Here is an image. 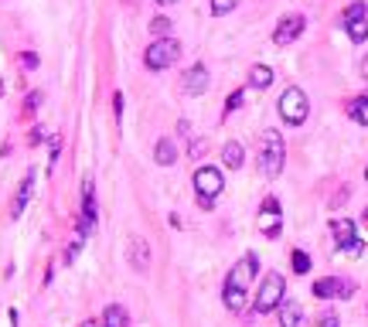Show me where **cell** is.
Here are the masks:
<instances>
[{"mask_svg": "<svg viewBox=\"0 0 368 327\" xmlns=\"http://www.w3.org/2000/svg\"><path fill=\"white\" fill-rule=\"evenodd\" d=\"M157 4H164V7H167V4H178V0H157Z\"/></svg>", "mask_w": 368, "mask_h": 327, "instance_id": "34", "label": "cell"}, {"mask_svg": "<svg viewBox=\"0 0 368 327\" xmlns=\"http://www.w3.org/2000/svg\"><path fill=\"white\" fill-rule=\"evenodd\" d=\"M355 293V283L348 279H338V277H324L314 283V297L317 300H331V297H351Z\"/></svg>", "mask_w": 368, "mask_h": 327, "instance_id": "9", "label": "cell"}, {"mask_svg": "<svg viewBox=\"0 0 368 327\" xmlns=\"http://www.w3.org/2000/svg\"><path fill=\"white\" fill-rule=\"evenodd\" d=\"M304 27H307V21H304L300 14H287V18L276 25V31H273V41H276V45H290V41H297V38L304 34Z\"/></svg>", "mask_w": 368, "mask_h": 327, "instance_id": "10", "label": "cell"}, {"mask_svg": "<svg viewBox=\"0 0 368 327\" xmlns=\"http://www.w3.org/2000/svg\"><path fill=\"white\" fill-rule=\"evenodd\" d=\"M178 58H181V41H174V38H157V41H150L147 51H143V65H147L150 72L171 69Z\"/></svg>", "mask_w": 368, "mask_h": 327, "instance_id": "2", "label": "cell"}, {"mask_svg": "<svg viewBox=\"0 0 368 327\" xmlns=\"http://www.w3.org/2000/svg\"><path fill=\"white\" fill-rule=\"evenodd\" d=\"M239 7V0H211V14L215 18H225V14H232Z\"/></svg>", "mask_w": 368, "mask_h": 327, "instance_id": "24", "label": "cell"}, {"mask_svg": "<svg viewBox=\"0 0 368 327\" xmlns=\"http://www.w3.org/2000/svg\"><path fill=\"white\" fill-rule=\"evenodd\" d=\"M205 151H208V144H205V140H194V144H191V151H187V153H191V157L198 160V157H201Z\"/></svg>", "mask_w": 368, "mask_h": 327, "instance_id": "29", "label": "cell"}, {"mask_svg": "<svg viewBox=\"0 0 368 327\" xmlns=\"http://www.w3.org/2000/svg\"><path fill=\"white\" fill-rule=\"evenodd\" d=\"M242 160H246V151H242V144L229 140V144L222 147V164H225L229 171H239V167H242Z\"/></svg>", "mask_w": 368, "mask_h": 327, "instance_id": "18", "label": "cell"}, {"mask_svg": "<svg viewBox=\"0 0 368 327\" xmlns=\"http://www.w3.org/2000/svg\"><path fill=\"white\" fill-rule=\"evenodd\" d=\"M280 116L287 120L290 126H304V120L311 116V102H307V92L290 85L287 92L280 96Z\"/></svg>", "mask_w": 368, "mask_h": 327, "instance_id": "4", "label": "cell"}, {"mask_svg": "<svg viewBox=\"0 0 368 327\" xmlns=\"http://www.w3.org/2000/svg\"><path fill=\"white\" fill-rule=\"evenodd\" d=\"M293 273H300V277L311 273V256L304 249H293Z\"/></svg>", "mask_w": 368, "mask_h": 327, "instance_id": "23", "label": "cell"}, {"mask_svg": "<svg viewBox=\"0 0 368 327\" xmlns=\"http://www.w3.org/2000/svg\"><path fill=\"white\" fill-rule=\"evenodd\" d=\"M317 327H338V317H334V314H324V317H320V324Z\"/></svg>", "mask_w": 368, "mask_h": 327, "instance_id": "31", "label": "cell"}, {"mask_svg": "<svg viewBox=\"0 0 368 327\" xmlns=\"http://www.w3.org/2000/svg\"><path fill=\"white\" fill-rule=\"evenodd\" d=\"M348 113H351V120H355V123L368 126V92H365V96H358V99H351Z\"/></svg>", "mask_w": 368, "mask_h": 327, "instance_id": "21", "label": "cell"}, {"mask_svg": "<svg viewBox=\"0 0 368 327\" xmlns=\"http://www.w3.org/2000/svg\"><path fill=\"white\" fill-rule=\"evenodd\" d=\"M249 85L253 89H269L273 85V69L269 65H253L249 69Z\"/></svg>", "mask_w": 368, "mask_h": 327, "instance_id": "19", "label": "cell"}, {"mask_svg": "<svg viewBox=\"0 0 368 327\" xmlns=\"http://www.w3.org/2000/svg\"><path fill=\"white\" fill-rule=\"evenodd\" d=\"M222 300H225V307H229V310H242V307H246V290H236V286H229V283H225Z\"/></svg>", "mask_w": 368, "mask_h": 327, "instance_id": "22", "label": "cell"}, {"mask_svg": "<svg viewBox=\"0 0 368 327\" xmlns=\"http://www.w3.org/2000/svg\"><path fill=\"white\" fill-rule=\"evenodd\" d=\"M103 324L106 327H127L130 324V317H127V310H123L120 303H109L106 314H103Z\"/></svg>", "mask_w": 368, "mask_h": 327, "instance_id": "20", "label": "cell"}, {"mask_svg": "<svg viewBox=\"0 0 368 327\" xmlns=\"http://www.w3.org/2000/svg\"><path fill=\"white\" fill-rule=\"evenodd\" d=\"M341 252H348V256H362V252H365V242H362V239H355V242H348Z\"/></svg>", "mask_w": 368, "mask_h": 327, "instance_id": "27", "label": "cell"}, {"mask_svg": "<svg viewBox=\"0 0 368 327\" xmlns=\"http://www.w3.org/2000/svg\"><path fill=\"white\" fill-rule=\"evenodd\" d=\"M0 96H3V82H0Z\"/></svg>", "mask_w": 368, "mask_h": 327, "instance_id": "35", "label": "cell"}, {"mask_svg": "<svg viewBox=\"0 0 368 327\" xmlns=\"http://www.w3.org/2000/svg\"><path fill=\"white\" fill-rule=\"evenodd\" d=\"M21 65H24V69H38V55H34V51H24V55H21Z\"/></svg>", "mask_w": 368, "mask_h": 327, "instance_id": "28", "label": "cell"}, {"mask_svg": "<svg viewBox=\"0 0 368 327\" xmlns=\"http://www.w3.org/2000/svg\"><path fill=\"white\" fill-rule=\"evenodd\" d=\"M260 232L266 239H276L280 235V202L276 198H266L260 208Z\"/></svg>", "mask_w": 368, "mask_h": 327, "instance_id": "11", "label": "cell"}, {"mask_svg": "<svg viewBox=\"0 0 368 327\" xmlns=\"http://www.w3.org/2000/svg\"><path fill=\"white\" fill-rule=\"evenodd\" d=\"M154 160H157L160 167H171V164L178 160V144H174L171 137H160L157 147H154Z\"/></svg>", "mask_w": 368, "mask_h": 327, "instance_id": "15", "label": "cell"}, {"mask_svg": "<svg viewBox=\"0 0 368 327\" xmlns=\"http://www.w3.org/2000/svg\"><path fill=\"white\" fill-rule=\"evenodd\" d=\"M331 232H334L338 249H344L348 242H355V239H358V235H355V222H351V218H334V222H331Z\"/></svg>", "mask_w": 368, "mask_h": 327, "instance_id": "16", "label": "cell"}, {"mask_svg": "<svg viewBox=\"0 0 368 327\" xmlns=\"http://www.w3.org/2000/svg\"><path fill=\"white\" fill-rule=\"evenodd\" d=\"M208 82H211V76L205 65H191V69L184 72V92H187V96H201V92L208 89Z\"/></svg>", "mask_w": 368, "mask_h": 327, "instance_id": "12", "label": "cell"}, {"mask_svg": "<svg viewBox=\"0 0 368 327\" xmlns=\"http://www.w3.org/2000/svg\"><path fill=\"white\" fill-rule=\"evenodd\" d=\"M365 225H368V208H365Z\"/></svg>", "mask_w": 368, "mask_h": 327, "instance_id": "36", "label": "cell"}, {"mask_svg": "<svg viewBox=\"0 0 368 327\" xmlns=\"http://www.w3.org/2000/svg\"><path fill=\"white\" fill-rule=\"evenodd\" d=\"M304 324V307L297 300L280 303V327H300Z\"/></svg>", "mask_w": 368, "mask_h": 327, "instance_id": "17", "label": "cell"}, {"mask_svg": "<svg viewBox=\"0 0 368 327\" xmlns=\"http://www.w3.org/2000/svg\"><path fill=\"white\" fill-rule=\"evenodd\" d=\"M130 263H133L136 273L150 270V246H147V239H140V235H133L130 239Z\"/></svg>", "mask_w": 368, "mask_h": 327, "instance_id": "14", "label": "cell"}, {"mask_svg": "<svg viewBox=\"0 0 368 327\" xmlns=\"http://www.w3.org/2000/svg\"><path fill=\"white\" fill-rule=\"evenodd\" d=\"M242 99H246V92H242V89H236V92H232V96L225 99V113H232V109H239V106H242Z\"/></svg>", "mask_w": 368, "mask_h": 327, "instance_id": "26", "label": "cell"}, {"mask_svg": "<svg viewBox=\"0 0 368 327\" xmlns=\"http://www.w3.org/2000/svg\"><path fill=\"white\" fill-rule=\"evenodd\" d=\"M31 188H34V171H27V174L21 177V184H17V195H14V204H10V215H14V218L24 215L27 202H31Z\"/></svg>", "mask_w": 368, "mask_h": 327, "instance_id": "13", "label": "cell"}, {"mask_svg": "<svg viewBox=\"0 0 368 327\" xmlns=\"http://www.w3.org/2000/svg\"><path fill=\"white\" fill-rule=\"evenodd\" d=\"M344 31H348V38L355 41V45H362L368 38V7L365 0H355V4H348L344 7Z\"/></svg>", "mask_w": 368, "mask_h": 327, "instance_id": "6", "label": "cell"}, {"mask_svg": "<svg viewBox=\"0 0 368 327\" xmlns=\"http://www.w3.org/2000/svg\"><path fill=\"white\" fill-rule=\"evenodd\" d=\"M38 102H41V92H31V96H27V113H34V109H38Z\"/></svg>", "mask_w": 368, "mask_h": 327, "instance_id": "30", "label": "cell"}, {"mask_svg": "<svg viewBox=\"0 0 368 327\" xmlns=\"http://www.w3.org/2000/svg\"><path fill=\"white\" fill-rule=\"evenodd\" d=\"M82 327H106V324H103V321H85Z\"/></svg>", "mask_w": 368, "mask_h": 327, "instance_id": "33", "label": "cell"}, {"mask_svg": "<svg viewBox=\"0 0 368 327\" xmlns=\"http://www.w3.org/2000/svg\"><path fill=\"white\" fill-rule=\"evenodd\" d=\"M113 106H116V116H123V96H120V92L113 96Z\"/></svg>", "mask_w": 368, "mask_h": 327, "instance_id": "32", "label": "cell"}, {"mask_svg": "<svg viewBox=\"0 0 368 327\" xmlns=\"http://www.w3.org/2000/svg\"><path fill=\"white\" fill-rule=\"evenodd\" d=\"M283 160H287V147H283V137L280 130H263V144H260V171L266 177H276L283 171Z\"/></svg>", "mask_w": 368, "mask_h": 327, "instance_id": "1", "label": "cell"}, {"mask_svg": "<svg viewBox=\"0 0 368 327\" xmlns=\"http://www.w3.org/2000/svg\"><path fill=\"white\" fill-rule=\"evenodd\" d=\"M256 270H260V259H256L253 252H246L236 266L229 270V279H225V283L236 286V290H249V283H253V277H256Z\"/></svg>", "mask_w": 368, "mask_h": 327, "instance_id": "7", "label": "cell"}, {"mask_svg": "<svg viewBox=\"0 0 368 327\" xmlns=\"http://www.w3.org/2000/svg\"><path fill=\"white\" fill-rule=\"evenodd\" d=\"M365 181H368V167H365Z\"/></svg>", "mask_w": 368, "mask_h": 327, "instance_id": "37", "label": "cell"}, {"mask_svg": "<svg viewBox=\"0 0 368 327\" xmlns=\"http://www.w3.org/2000/svg\"><path fill=\"white\" fill-rule=\"evenodd\" d=\"M167 31H171V18H154V21H150V34L167 38Z\"/></svg>", "mask_w": 368, "mask_h": 327, "instance_id": "25", "label": "cell"}, {"mask_svg": "<svg viewBox=\"0 0 368 327\" xmlns=\"http://www.w3.org/2000/svg\"><path fill=\"white\" fill-rule=\"evenodd\" d=\"M222 188H225V177H222V171L218 167H198L194 171V191H198V204L208 211L211 204H215V198L222 195Z\"/></svg>", "mask_w": 368, "mask_h": 327, "instance_id": "3", "label": "cell"}, {"mask_svg": "<svg viewBox=\"0 0 368 327\" xmlns=\"http://www.w3.org/2000/svg\"><path fill=\"white\" fill-rule=\"evenodd\" d=\"M283 293H287V279L280 277V273H269V277L260 283V293H256V314H273V310H280Z\"/></svg>", "mask_w": 368, "mask_h": 327, "instance_id": "5", "label": "cell"}, {"mask_svg": "<svg viewBox=\"0 0 368 327\" xmlns=\"http://www.w3.org/2000/svg\"><path fill=\"white\" fill-rule=\"evenodd\" d=\"M96 228V188L92 177H85L82 184V218H79V235H89Z\"/></svg>", "mask_w": 368, "mask_h": 327, "instance_id": "8", "label": "cell"}]
</instances>
